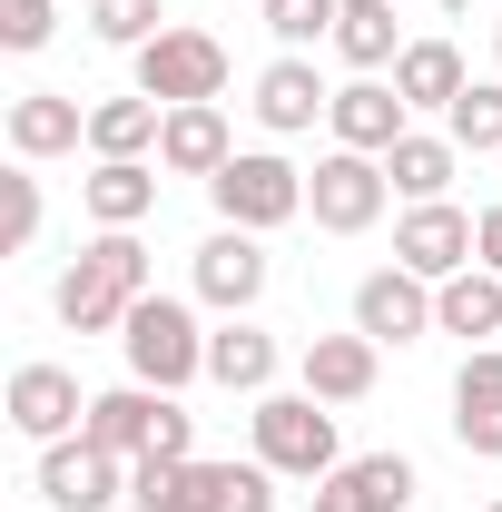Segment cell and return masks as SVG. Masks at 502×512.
Returning a JSON list of instances; mask_svg holds the SVG:
<instances>
[{
  "label": "cell",
  "mask_w": 502,
  "mask_h": 512,
  "mask_svg": "<svg viewBox=\"0 0 502 512\" xmlns=\"http://www.w3.org/2000/svg\"><path fill=\"white\" fill-rule=\"evenodd\" d=\"M148 296V247H138V227H99L89 247L69 256V276H60V325L69 335H119L128 306Z\"/></svg>",
  "instance_id": "obj_1"
},
{
  "label": "cell",
  "mask_w": 502,
  "mask_h": 512,
  "mask_svg": "<svg viewBox=\"0 0 502 512\" xmlns=\"http://www.w3.org/2000/svg\"><path fill=\"white\" fill-rule=\"evenodd\" d=\"M315 512H404L414 503V463L404 453H355V463H335L325 483L306 493Z\"/></svg>",
  "instance_id": "obj_13"
},
{
  "label": "cell",
  "mask_w": 502,
  "mask_h": 512,
  "mask_svg": "<svg viewBox=\"0 0 502 512\" xmlns=\"http://www.w3.org/2000/svg\"><path fill=\"white\" fill-rule=\"evenodd\" d=\"M375 365H384L375 335H306V355H296V375H306L315 404H365L375 394Z\"/></svg>",
  "instance_id": "obj_16"
},
{
  "label": "cell",
  "mask_w": 502,
  "mask_h": 512,
  "mask_svg": "<svg viewBox=\"0 0 502 512\" xmlns=\"http://www.w3.org/2000/svg\"><path fill=\"white\" fill-rule=\"evenodd\" d=\"M69 148H89V109L69 89H20L10 99V158L40 168V158H69Z\"/></svg>",
  "instance_id": "obj_12"
},
{
  "label": "cell",
  "mask_w": 502,
  "mask_h": 512,
  "mask_svg": "<svg viewBox=\"0 0 502 512\" xmlns=\"http://www.w3.org/2000/svg\"><path fill=\"white\" fill-rule=\"evenodd\" d=\"M30 237H40V178L10 168L0 178V247H30Z\"/></svg>",
  "instance_id": "obj_30"
},
{
  "label": "cell",
  "mask_w": 502,
  "mask_h": 512,
  "mask_svg": "<svg viewBox=\"0 0 502 512\" xmlns=\"http://www.w3.org/2000/svg\"><path fill=\"white\" fill-rule=\"evenodd\" d=\"M138 89L158 109H197V99H227V40L217 30H158L138 50Z\"/></svg>",
  "instance_id": "obj_5"
},
{
  "label": "cell",
  "mask_w": 502,
  "mask_h": 512,
  "mask_svg": "<svg viewBox=\"0 0 502 512\" xmlns=\"http://www.w3.org/2000/svg\"><path fill=\"white\" fill-rule=\"evenodd\" d=\"M325 128H335V148L384 158V148L414 128V109H404V89H394V79H345V89H335V109H325Z\"/></svg>",
  "instance_id": "obj_14"
},
{
  "label": "cell",
  "mask_w": 502,
  "mask_h": 512,
  "mask_svg": "<svg viewBox=\"0 0 502 512\" xmlns=\"http://www.w3.org/2000/svg\"><path fill=\"white\" fill-rule=\"evenodd\" d=\"M325 109H335V89L315 79V60H306V50H286V60H266V69H256V119L276 128V138H306Z\"/></svg>",
  "instance_id": "obj_17"
},
{
  "label": "cell",
  "mask_w": 502,
  "mask_h": 512,
  "mask_svg": "<svg viewBox=\"0 0 502 512\" xmlns=\"http://www.w3.org/2000/svg\"><path fill=\"white\" fill-rule=\"evenodd\" d=\"M227 158H237V138H227V109H217V99L168 109V128H158V168H168V178H217Z\"/></svg>",
  "instance_id": "obj_18"
},
{
  "label": "cell",
  "mask_w": 502,
  "mask_h": 512,
  "mask_svg": "<svg viewBox=\"0 0 502 512\" xmlns=\"http://www.w3.org/2000/svg\"><path fill=\"white\" fill-rule=\"evenodd\" d=\"M10 424H20L30 444H69V434L89 424L79 375H69V365H20V375H10Z\"/></svg>",
  "instance_id": "obj_11"
},
{
  "label": "cell",
  "mask_w": 502,
  "mask_h": 512,
  "mask_svg": "<svg viewBox=\"0 0 502 512\" xmlns=\"http://www.w3.org/2000/svg\"><path fill=\"white\" fill-rule=\"evenodd\" d=\"M355 335H375V345L434 335V286H424L414 266H375V276L355 286Z\"/></svg>",
  "instance_id": "obj_9"
},
{
  "label": "cell",
  "mask_w": 502,
  "mask_h": 512,
  "mask_svg": "<svg viewBox=\"0 0 502 512\" xmlns=\"http://www.w3.org/2000/svg\"><path fill=\"white\" fill-rule=\"evenodd\" d=\"M79 207H89L99 227H138V217L158 207V168H148V158H99V168L79 178Z\"/></svg>",
  "instance_id": "obj_19"
},
{
  "label": "cell",
  "mask_w": 502,
  "mask_h": 512,
  "mask_svg": "<svg viewBox=\"0 0 502 512\" xmlns=\"http://www.w3.org/2000/svg\"><path fill=\"white\" fill-rule=\"evenodd\" d=\"M473 266H493V276H502V207L473 217Z\"/></svg>",
  "instance_id": "obj_32"
},
{
  "label": "cell",
  "mask_w": 502,
  "mask_h": 512,
  "mask_svg": "<svg viewBox=\"0 0 502 512\" xmlns=\"http://www.w3.org/2000/svg\"><path fill=\"white\" fill-rule=\"evenodd\" d=\"M207 375L227 384V394H276V335L247 325V316H227L207 335Z\"/></svg>",
  "instance_id": "obj_20"
},
{
  "label": "cell",
  "mask_w": 502,
  "mask_h": 512,
  "mask_svg": "<svg viewBox=\"0 0 502 512\" xmlns=\"http://www.w3.org/2000/svg\"><path fill=\"white\" fill-rule=\"evenodd\" d=\"M493 50H502V20H493Z\"/></svg>",
  "instance_id": "obj_33"
},
{
  "label": "cell",
  "mask_w": 502,
  "mask_h": 512,
  "mask_svg": "<svg viewBox=\"0 0 502 512\" xmlns=\"http://www.w3.org/2000/svg\"><path fill=\"white\" fill-rule=\"evenodd\" d=\"M394 89H404V109H453L473 79H463V50H453V40H404Z\"/></svg>",
  "instance_id": "obj_25"
},
{
  "label": "cell",
  "mask_w": 502,
  "mask_h": 512,
  "mask_svg": "<svg viewBox=\"0 0 502 512\" xmlns=\"http://www.w3.org/2000/svg\"><path fill=\"white\" fill-rule=\"evenodd\" d=\"M434 335H502V276L493 266H463V276H443L434 286Z\"/></svg>",
  "instance_id": "obj_23"
},
{
  "label": "cell",
  "mask_w": 502,
  "mask_h": 512,
  "mask_svg": "<svg viewBox=\"0 0 502 512\" xmlns=\"http://www.w3.org/2000/svg\"><path fill=\"white\" fill-rule=\"evenodd\" d=\"M453 444L502 463V345H473L453 375Z\"/></svg>",
  "instance_id": "obj_15"
},
{
  "label": "cell",
  "mask_w": 502,
  "mask_h": 512,
  "mask_svg": "<svg viewBox=\"0 0 502 512\" xmlns=\"http://www.w3.org/2000/svg\"><path fill=\"white\" fill-rule=\"evenodd\" d=\"M384 197H394V178H384V158H365V148H325L306 178V207L325 237H365L384 217Z\"/></svg>",
  "instance_id": "obj_6"
},
{
  "label": "cell",
  "mask_w": 502,
  "mask_h": 512,
  "mask_svg": "<svg viewBox=\"0 0 502 512\" xmlns=\"http://www.w3.org/2000/svg\"><path fill=\"white\" fill-rule=\"evenodd\" d=\"M483 512H502V503H483Z\"/></svg>",
  "instance_id": "obj_34"
},
{
  "label": "cell",
  "mask_w": 502,
  "mask_h": 512,
  "mask_svg": "<svg viewBox=\"0 0 502 512\" xmlns=\"http://www.w3.org/2000/svg\"><path fill=\"white\" fill-rule=\"evenodd\" d=\"M119 345H128V375L138 384H158V394H178V384H197L207 375V325H197V306L188 296H138L128 306V325H119Z\"/></svg>",
  "instance_id": "obj_2"
},
{
  "label": "cell",
  "mask_w": 502,
  "mask_h": 512,
  "mask_svg": "<svg viewBox=\"0 0 502 512\" xmlns=\"http://www.w3.org/2000/svg\"><path fill=\"white\" fill-rule=\"evenodd\" d=\"M335 60L355 69V79H375V69H394V60H404L394 0H345V20H335Z\"/></svg>",
  "instance_id": "obj_24"
},
{
  "label": "cell",
  "mask_w": 502,
  "mask_h": 512,
  "mask_svg": "<svg viewBox=\"0 0 502 512\" xmlns=\"http://www.w3.org/2000/svg\"><path fill=\"white\" fill-rule=\"evenodd\" d=\"M276 483L266 463H188V503L178 512H276Z\"/></svg>",
  "instance_id": "obj_21"
},
{
  "label": "cell",
  "mask_w": 502,
  "mask_h": 512,
  "mask_svg": "<svg viewBox=\"0 0 502 512\" xmlns=\"http://www.w3.org/2000/svg\"><path fill=\"white\" fill-rule=\"evenodd\" d=\"M256 463L266 473H286V483H325L345 453H335V404H315L306 384L296 394H256Z\"/></svg>",
  "instance_id": "obj_3"
},
{
  "label": "cell",
  "mask_w": 502,
  "mask_h": 512,
  "mask_svg": "<svg viewBox=\"0 0 502 512\" xmlns=\"http://www.w3.org/2000/svg\"><path fill=\"white\" fill-rule=\"evenodd\" d=\"M256 296H266V237H247V227H217V237L197 247V306H217V316H247Z\"/></svg>",
  "instance_id": "obj_10"
},
{
  "label": "cell",
  "mask_w": 502,
  "mask_h": 512,
  "mask_svg": "<svg viewBox=\"0 0 502 512\" xmlns=\"http://www.w3.org/2000/svg\"><path fill=\"white\" fill-rule=\"evenodd\" d=\"M394 266H414L424 286L463 276V266H473V217H463L453 197H424V207H404V217H394Z\"/></svg>",
  "instance_id": "obj_8"
},
{
  "label": "cell",
  "mask_w": 502,
  "mask_h": 512,
  "mask_svg": "<svg viewBox=\"0 0 502 512\" xmlns=\"http://www.w3.org/2000/svg\"><path fill=\"white\" fill-rule=\"evenodd\" d=\"M40 503H50V512H109V503H128V463L99 453L89 434L40 444Z\"/></svg>",
  "instance_id": "obj_7"
},
{
  "label": "cell",
  "mask_w": 502,
  "mask_h": 512,
  "mask_svg": "<svg viewBox=\"0 0 502 512\" xmlns=\"http://www.w3.org/2000/svg\"><path fill=\"white\" fill-rule=\"evenodd\" d=\"M207 197H217V227H247V237H266V227L306 217V168H286L276 148H237V158L207 178Z\"/></svg>",
  "instance_id": "obj_4"
},
{
  "label": "cell",
  "mask_w": 502,
  "mask_h": 512,
  "mask_svg": "<svg viewBox=\"0 0 502 512\" xmlns=\"http://www.w3.org/2000/svg\"><path fill=\"white\" fill-rule=\"evenodd\" d=\"M158 128H168V109H158L148 89L99 99V109H89V158H148V148H158Z\"/></svg>",
  "instance_id": "obj_26"
},
{
  "label": "cell",
  "mask_w": 502,
  "mask_h": 512,
  "mask_svg": "<svg viewBox=\"0 0 502 512\" xmlns=\"http://www.w3.org/2000/svg\"><path fill=\"white\" fill-rule=\"evenodd\" d=\"M453 168H463V148H453V138H434V128H404V138L384 148V178H394V197H404V207L443 197V188H453Z\"/></svg>",
  "instance_id": "obj_22"
},
{
  "label": "cell",
  "mask_w": 502,
  "mask_h": 512,
  "mask_svg": "<svg viewBox=\"0 0 502 512\" xmlns=\"http://www.w3.org/2000/svg\"><path fill=\"white\" fill-rule=\"evenodd\" d=\"M158 20H168L158 0H89V30H99L109 50H148V40H158Z\"/></svg>",
  "instance_id": "obj_29"
},
{
  "label": "cell",
  "mask_w": 502,
  "mask_h": 512,
  "mask_svg": "<svg viewBox=\"0 0 502 512\" xmlns=\"http://www.w3.org/2000/svg\"><path fill=\"white\" fill-rule=\"evenodd\" d=\"M50 30H60V10H50V0H0V50H20V60H30V50H50Z\"/></svg>",
  "instance_id": "obj_31"
},
{
  "label": "cell",
  "mask_w": 502,
  "mask_h": 512,
  "mask_svg": "<svg viewBox=\"0 0 502 512\" xmlns=\"http://www.w3.org/2000/svg\"><path fill=\"white\" fill-rule=\"evenodd\" d=\"M335 20H345V0H266L276 50H315V40H335Z\"/></svg>",
  "instance_id": "obj_28"
},
{
  "label": "cell",
  "mask_w": 502,
  "mask_h": 512,
  "mask_svg": "<svg viewBox=\"0 0 502 512\" xmlns=\"http://www.w3.org/2000/svg\"><path fill=\"white\" fill-rule=\"evenodd\" d=\"M443 138L473 148V158H502V79H473V89L443 109Z\"/></svg>",
  "instance_id": "obj_27"
}]
</instances>
